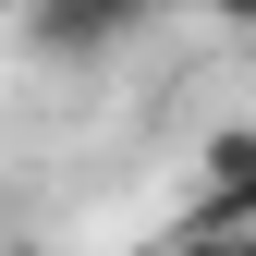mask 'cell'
Returning a JSON list of instances; mask_svg holds the SVG:
<instances>
[{"label":"cell","instance_id":"5b68a950","mask_svg":"<svg viewBox=\"0 0 256 256\" xmlns=\"http://www.w3.org/2000/svg\"><path fill=\"white\" fill-rule=\"evenodd\" d=\"M146 12H171V0H146Z\"/></svg>","mask_w":256,"mask_h":256},{"label":"cell","instance_id":"6da1fadb","mask_svg":"<svg viewBox=\"0 0 256 256\" xmlns=\"http://www.w3.org/2000/svg\"><path fill=\"white\" fill-rule=\"evenodd\" d=\"M24 24H37L49 61H98V49H122L146 24V0H24Z\"/></svg>","mask_w":256,"mask_h":256},{"label":"cell","instance_id":"7a4b0ae2","mask_svg":"<svg viewBox=\"0 0 256 256\" xmlns=\"http://www.w3.org/2000/svg\"><path fill=\"white\" fill-rule=\"evenodd\" d=\"M208 220H256V134L244 122L208 134Z\"/></svg>","mask_w":256,"mask_h":256},{"label":"cell","instance_id":"277c9868","mask_svg":"<svg viewBox=\"0 0 256 256\" xmlns=\"http://www.w3.org/2000/svg\"><path fill=\"white\" fill-rule=\"evenodd\" d=\"M0 12H24V0H0Z\"/></svg>","mask_w":256,"mask_h":256},{"label":"cell","instance_id":"3957f363","mask_svg":"<svg viewBox=\"0 0 256 256\" xmlns=\"http://www.w3.org/2000/svg\"><path fill=\"white\" fill-rule=\"evenodd\" d=\"M171 256H256V220H196Z\"/></svg>","mask_w":256,"mask_h":256}]
</instances>
